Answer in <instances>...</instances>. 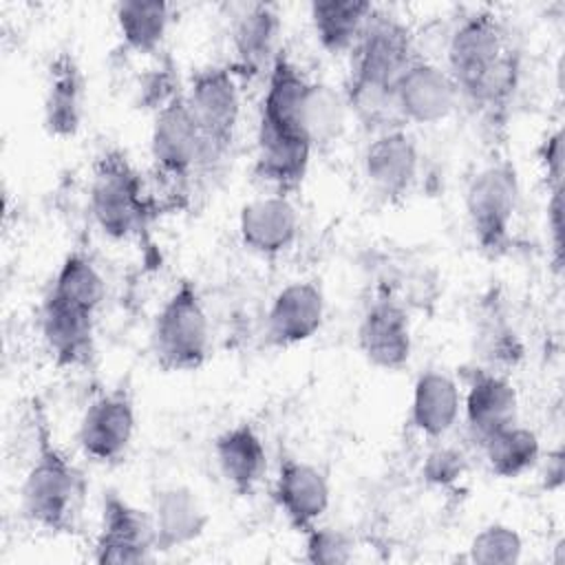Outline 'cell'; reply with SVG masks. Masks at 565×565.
Segmentation results:
<instances>
[{
  "label": "cell",
  "instance_id": "6da1fadb",
  "mask_svg": "<svg viewBox=\"0 0 565 565\" xmlns=\"http://www.w3.org/2000/svg\"><path fill=\"white\" fill-rule=\"evenodd\" d=\"M84 499V479L79 470L46 437L20 490L24 516L46 532H68L75 525Z\"/></svg>",
  "mask_w": 565,
  "mask_h": 565
},
{
  "label": "cell",
  "instance_id": "7a4b0ae2",
  "mask_svg": "<svg viewBox=\"0 0 565 565\" xmlns=\"http://www.w3.org/2000/svg\"><path fill=\"white\" fill-rule=\"evenodd\" d=\"M152 351L168 371H194L210 351V320L192 282L183 280L152 322Z\"/></svg>",
  "mask_w": 565,
  "mask_h": 565
},
{
  "label": "cell",
  "instance_id": "3957f363",
  "mask_svg": "<svg viewBox=\"0 0 565 565\" xmlns=\"http://www.w3.org/2000/svg\"><path fill=\"white\" fill-rule=\"evenodd\" d=\"M351 53L344 90H393L404 68L413 62V38L395 15L373 9Z\"/></svg>",
  "mask_w": 565,
  "mask_h": 565
},
{
  "label": "cell",
  "instance_id": "277c9868",
  "mask_svg": "<svg viewBox=\"0 0 565 565\" xmlns=\"http://www.w3.org/2000/svg\"><path fill=\"white\" fill-rule=\"evenodd\" d=\"M88 203L99 230L117 241L135 236L150 216L141 179L121 152H106L95 163Z\"/></svg>",
  "mask_w": 565,
  "mask_h": 565
},
{
  "label": "cell",
  "instance_id": "5b68a950",
  "mask_svg": "<svg viewBox=\"0 0 565 565\" xmlns=\"http://www.w3.org/2000/svg\"><path fill=\"white\" fill-rule=\"evenodd\" d=\"M183 97L205 141L207 166H212L230 150L238 128L241 93L236 73L230 66L199 68L190 77Z\"/></svg>",
  "mask_w": 565,
  "mask_h": 565
},
{
  "label": "cell",
  "instance_id": "8992f818",
  "mask_svg": "<svg viewBox=\"0 0 565 565\" xmlns=\"http://www.w3.org/2000/svg\"><path fill=\"white\" fill-rule=\"evenodd\" d=\"M519 196V177L508 161H494L470 179L466 188V216L483 249L494 254L508 245Z\"/></svg>",
  "mask_w": 565,
  "mask_h": 565
},
{
  "label": "cell",
  "instance_id": "52a82bcc",
  "mask_svg": "<svg viewBox=\"0 0 565 565\" xmlns=\"http://www.w3.org/2000/svg\"><path fill=\"white\" fill-rule=\"evenodd\" d=\"M512 49L503 22L492 11L466 15L450 33L446 49V71L450 73L459 99Z\"/></svg>",
  "mask_w": 565,
  "mask_h": 565
},
{
  "label": "cell",
  "instance_id": "ba28073f",
  "mask_svg": "<svg viewBox=\"0 0 565 565\" xmlns=\"http://www.w3.org/2000/svg\"><path fill=\"white\" fill-rule=\"evenodd\" d=\"M150 154L157 170L174 181L207 166L205 141L188 110L183 93H174L157 106L150 128Z\"/></svg>",
  "mask_w": 565,
  "mask_h": 565
},
{
  "label": "cell",
  "instance_id": "9c48e42d",
  "mask_svg": "<svg viewBox=\"0 0 565 565\" xmlns=\"http://www.w3.org/2000/svg\"><path fill=\"white\" fill-rule=\"evenodd\" d=\"M402 124L433 126L446 121L459 106V90L446 71L430 60L413 57L393 88Z\"/></svg>",
  "mask_w": 565,
  "mask_h": 565
},
{
  "label": "cell",
  "instance_id": "30bf717a",
  "mask_svg": "<svg viewBox=\"0 0 565 565\" xmlns=\"http://www.w3.org/2000/svg\"><path fill=\"white\" fill-rule=\"evenodd\" d=\"M135 435V404L121 388L95 397L77 426V444L86 457L113 463L126 455Z\"/></svg>",
  "mask_w": 565,
  "mask_h": 565
},
{
  "label": "cell",
  "instance_id": "8fae6325",
  "mask_svg": "<svg viewBox=\"0 0 565 565\" xmlns=\"http://www.w3.org/2000/svg\"><path fill=\"white\" fill-rule=\"evenodd\" d=\"M150 514L137 510L119 494L108 492L102 508V525L95 539L97 563H146L154 558Z\"/></svg>",
  "mask_w": 565,
  "mask_h": 565
},
{
  "label": "cell",
  "instance_id": "7c38bea8",
  "mask_svg": "<svg viewBox=\"0 0 565 565\" xmlns=\"http://www.w3.org/2000/svg\"><path fill=\"white\" fill-rule=\"evenodd\" d=\"M362 170L375 194L386 201L402 199L419 172L415 139L402 126L375 132L362 152Z\"/></svg>",
  "mask_w": 565,
  "mask_h": 565
},
{
  "label": "cell",
  "instance_id": "4fadbf2b",
  "mask_svg": "<svg viewBox=\"0 0 565 565\" xmlns=\"http://www.w3.org/2000/svg\"><path fill=\"white\" fill-rule=\"evenodd\" d=\"M358 344L373 366L384 371L404 369L413 351L406 309L393 298L373 300L360 320Z\"/></svg>",
  "mask_w": 565,
  "mask_h": 565
},
{
  "label": "cell",
  "instance_id": "5bb4252c",
  "mask_svg": "<svg viewBox=\"0 0 565 565\" xmlns=\"http://www.w3.org/2000/svg\"><path fill=\"white\" fill-rule=\"evenodd\" d=\"M274 499L287 521L307 532L320 523L331 503V488L320 468L302 459H282L274 481Z\"/></svg>",
  "mask_w": 565,
  "mask_h": 565
},
{
  "label": "cell",
  "instance_id": "9a60e30c",
  "mask_svg": "<svg viewBox=\"0 0 565 565\" xmlns=\"http://www.w3.org/2000/svg\"><path fill=\"white\" fill-rule=\"evenodd\" d=\"M322 322V289L311 280H294L274 296L265 320V335L274 347H294L313 338Z\"/></svg>",
  "mask_w": 565,
  "mask_h": 565
},
{
  "label": "cell",
  "instance_id": "2e32d148",
  "mask_svg": "<svg viewBox=\"0 0 565 565\" xmlns=\"http://www.w3.org/2000/svg\"><path fill=\"white\" fill-rule=\"evenodd\" d=\"M461 411L472 439L481 444L492 433L516 422V391L501 373L472 369L466 377V395L461 393Z\"/></svg>",
  "mask_w": 565,
  "mask_h": 565
},
{
  "label": "cell",
  "instance_id": "e0dca14e",
  "mask_svg": "<svg viewBox=\"0 0 565 565\" xmlns=\"http://www.w3.org/2000/svg\"><path fill=\"white\" fill-rule=\"evenodd\" d=\"M300 230L296 205L287 194H265L247 201L238 214V234L247 249L260 256L287 252Z\"/></svg>",
  "mask_w": 565,
  "mask_h": 565
},
{
  "label": "cell",
  "instance_id": "ac0fdd59",
  "mask_svg": "<svg viewBox=\"0 0 565 565\" xmlns=\"http://www.w3.org/2000/svg\"><path fill=\"white\" fill-rule=\"evenodd\" d=\"M150 523L157 552H168L196 541L205 525L207 512L199 494L188 486H166L152 497Z\"/></svg>",
  "mask_w": 565,
  "mask_h": 565
},
{
  "label": "cell",
  "instance_id": "d6986e66",
  "mask_svg": "<svg viewBox=\"0 0 565 565\" xmlns=\"http://www.w3.org/2000/svg\"><path fill=\"white\" fill-rule=\"evenodd\" d=\"M313 146L298 132L258 124L256 132V174L280 194L296 190L311 161Z\"/></svg>",
  "mask_w": 565,
  "mask_h": 565
},
{
  "label": "cell",
  "instance_id": "ffe728a7",
  "mask_svg": "<svg viewBox=\"0 0 565 565\" xmlns=\"http://www.w3.org/2000/svg\"><path fill=\"white\" fill-rule=\"evenodd\" d=\"M93 316L46 294L40 309V331L51 358L60 366H75L90 358Z\"/></svg>",
  "mask_w": 565,
  "mask_h": 565
},
{
  "label": "cell",
  "instance_id": "44dd1931",
  "mask_svg": "<svg viewBox=\"0 0 565 565\" xmlns=\"http://www.w3.org/2000/svg\"><path fill=\"white\" fill-rule=\"evenodd\" d=\"M280 18L271 4H247L232 20L234 73L258 75L276 60Z\"/></svg>",
  "mask_w": 565,
  "mask_h": 565
},
{
  "label": "cell",
  "instance_id": "7402d4cb",
  "mask_svg": "<svg viewBox=\"0 0 565 565\" xmlns=\"http://www.w3.org/2000/svg\"><path fill=\"white\" fill-rule=\"evenodd\" d=\"M461 415V388L444 371L428 369L417 375L411 397V424L428 437L439 439L457 424Z\"/></svg>",
  "mask_w": 565,
  "mask_h": 565
},
{
  "label": "cell",
  "instance_id": "603a6c76",
  "mask_svg": "<svg viewBox=\"0 0 565 565\" xmlns=\"http://www.w3.org/2000/svg\"><path fill=\"white\" fill-rule=\"evenodd\" d=\"M214 461L225 483L238 494H252L267 470V450L249 424H236L214 439Z\"/></svg>",
  "mask_w": 565,
  "mask_h": 565
},
{
  "label": "cell",
  "instance_id": "cb8c5ba5",
  "mask_svg": "<svg viewBox=\"0 0 565 565\" xmlns=\"http://www.w3.org/2000/svg\"><path fill=\"white\" fill-rule=\"evenodd\" d=\"M84 117V77L68 53H60L49 68L44 93V126L55 137H71Z\"/></svg>",
  "mask_w": 565,
  "mask_h": 565
},
{
  "label": "cell",
  "instance_id": "d4e9b609",
  "mask_svg": "<svg viewBox=\"0 0 565 565\" xmlns=\"http://www.w3.org/2000/svg\"><path fill=\"white\" fill-rule=\"evenodd\" d=\"M373 4L364 0H316L309 7L311 26L318 44L335 55L351 51L358 42Z\"/></svg>",
  "mask_w": 565,
  "mask_h": 565
},
{
  "label": "cell",
  "instance_id": "484cf974",
  "mask_svg": "<svg viewBox=\"0 0 565 565\" xmlns=\"http://www.w3.org/2000/svg\"><path fill=\"white\" fill-rule=\"evenodd\" d=\"M117 31L132 53H154L170 26V4L161 0H126L115 7Z\"/></svg>",
  "mask_w": 565,
  "mask_h": 565
},
{
  "label": "cell",
  "instance_id": "4316f807",
  "mask_svg": "<svg viewBox=\"0 0 565 565\" xmlns=\"http://www.w3.org/2000/svg\"><path fill=\"white\" fill-rule=\"evenodd\" d=\"M479 448L490 470L503 479L521 477L541 459V441L536 433L516 422L486 437Z\"/></svg>",
  "mask_w": 565,
  "mask_h": 565
},
{
  "label": "cell",
  "instance_id": "83f0119b",
  "mask_svg": "<svg viewBox=\"0 0 565 565\" xmlns=\"http://www.w3.org/2000/svg\"><path fill=\"white\" fill-rule=\"evenodd\" d=\"M347 99L335 88L322 82H311L305 108H302V132L316 148L329 146L340 139L347 121Z\"/></svg>",
  "mask_w": 565,
  "mask_h": 565
},
{
  "label": "cell",
  "instance_id": "f1b7e54d",
  "mask_svg": "<svg viewBox=\"0 0 565 565\" xmlns=\"http://www.w3.org/2000/svg\"><path fill=\"white\" fill-rule=\"evenodd\" d=\"M49 294L77 309L95 313L106 298V282L95 263L75 252L62 260Z\"/></svg>",
  "mask_w": 565,
  "mask_h": 565
},
{
  "label": "cell",
  "instance_id": "f546056e",
  "mask_svg": "<svg viewBox=\"0 0 565 565\" xmlns=\"http://www.w3.org/2000/svg\"><path fill=\"white\" fill-rule=\"evenodd\" d=\"M521 556L523 539L505 523H490L481 527L468 545V561L479 565H510L519 563Z\"/></svg>",
  "mask_w": 565,
  "mask_h": 565
},
{
  "label": "cell",
  "instance_id": "4dcf8cb0",
  "mask_svg": "<svg viewBox=\"0 0 565 565\" xmlns=\"http://www.w3.org/2000/svg\"><path fill=\"white\" fill-rule=\"evenodd\" d=\"M353 558V541L335 530L313 525L305 532V561L316 565H344Z\"/></svg>",
  "mask_w": 565,
  "mask_h": 565
},
{
  "label": "cell",
  "instance_id": "1f68e13d",
  "mask_svg": "<svg viewBox=\"0 0 565 565\" xmlns=\"http://www.w3.org/2000/svg\"><path fill=\"white\" fill-rule=\"evenodd\" d=\"M466 470L463 455L450 446H437L435 450L428 452L424 461V477L433 486H450L455 483Z\"/></svg>",
  "mask_w": 565,
  "mask_h": 565
},
{
  "label": "cell",
  "instance_id": "d6a6232c",
  "mask_svg": "<svg viewBox=\"0 0 565 565\" xmlns=\"http://www.w3.org/2000/svg\"><path fill=\"white\" fill-rule=\"evenodd\" d=\"M539 161L547 179V190L563 188V135L561 130L547 135L539 148Z\"/></svg>",
  "mask_w": 565,
  "mask_h": 565
},
{
  "label": "cell",
  "instance_id": "836d02e7",
  "mask_svg": "<svg viewBox=\"0 0 565 565\" xmlns=\"http://www.w3.org/2000/svg\"><path fill=\"white\" fill-rule=\"evenodd\" d=\"M547 230H550V241H552V252H554V265H563V188L547 190Z\"/></svg>",
  "mask_w": 565,
  "mask_h": 565
},
{
  "label": "cell",
  "instance_id": "e575fe53",
  "mask_svg": "<svg viewBox=\"0 0 565 565\" xmlns=\"http://www.w3.org/2000/svg\"><path fill=\"white\" fill-rule=\"evenodd\" d=\"M563 450H554L547 455V466H545V472H543V481H545V488L547 490H556L561 488L563 483Z\"/></svg>",
  "mask_w": 565,
  "mask_h": 565
}]
</instances>
